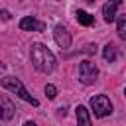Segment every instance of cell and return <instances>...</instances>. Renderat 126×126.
<instances>
[{"label": "cell", "mask_w": 126, "mask_h": 126, "mask_svg": "<svg viewBox=\"0 0 126 126\" xmlns=\"http://www.w3.org/2000/svg\"><path fill=\"white\" fill-rule=\"evenodd\" d=\"M30 57H32V63L37 71L41 73H51L57 65L55 61V55L51 49H47L43 43H33L32 45V51H30Z\"/></svg>", "instance_id": "6da1fadb"}, {"label": "cell", "mask_w": 126, "mask_h": 126, "mask_svg": "<svg viewBox=\"0 0 126 126\" xmlns=\"http://www.w3.org/2000/svg\"><path fill=\"white\" fill-rule=\"evenodd\" d=\"M2 87H4V89H8L10 93H16L22 100L30 102L32 106H37V104H39V102H37V100H35V98L26 91V87L22 85V81H20L18 77H10V75H8V77H4V79H2Z\"/></svg>", "instance_id": "7a4b0ae2"}, {"label": "cell", "mask_w": 126, "mask_h": 126, "mask_svg": "<svg viewBox=\"0 0 126 126\" xmlns=\"http://www.w3.org/2000/svg\"><path fill=\"white\" fill-rule=\"evenodd\" d=\"M89 104H91L94 116H98V118H104V116L112 114V102L106 94H94Z\"/></svg>", "instance_id": "3957f363"}, {"label": "cell", "mask_w": 126, "mask_h": 126, "mask_svg": "<svg viewBox=\"0 0 126 126\" xmlns=\"http://www.w3.org/2000/svg\"><path fill=\"white\" fill-rule=\"evenodd\" d=\"M96 79H98V69H96V65H94L93 61H89V59L81 61V63H79V81L85 83V85H91V83H94Z\"/></svg>", "instance_id": "277c9868"}, {"label": "cell", "mask_w": 126, "mask_h": 126, "mask_svg": "<svg viewBox=\"0 0 126 126\" xmlns=\"http://www.w3.org/2000/svg\"><path fill=\"white\" fill-rule=\"evenodd\" d=\"M53 39H55V43H57L61 49H69V47H71V33H69V30L63 28V26H55V30H53Z\"/></svg>", "instance_id": "5b68a950"}, {"label": "cell", "mask_w": 126, "mask_h": 126, "mask_svg": "<svg viewBox=\"0 0 126 126\" xmlns=\"http://www.w3.org/2000/svg\"><path fill=\"white\" fill-rule=\"evenodd\" d=\"M20 30H24V32H43L45 24L35 20L33 16H26V18L20 20Z\"/></svg>", "instance_id": "8992f818"}, {"label": "cell", "mask_w": 126, "mask_h": 126, "mask_svg": "<svg viewBox=\"0 0 126 126\" xmlns=\"http://www.w3.org/2000/svg\"><path fill=\"white\" fill-rule=\"evenodd\" d=\"M122 4V0H108L104 6H102V16H104V20L106 22H114L116 20V10H118V6Z\"/></svg>", "instance_id": "52a82bcc"}, {"label": "cell", "mask_w": 126, "mask_h": 126, "mask_svg": "<svg viewBox=\"0 0 126 126\" xmlns=\"http://www.w3.org/2000/svg\"><path fill=\"white\" fill-rule=\"evenodd\" d=\"M14 104L8 100V98H2L0 100V118L2 120H10L12 116H14Z\"/></svg>", "instance_id": "ba28073f"}, {"label": "cell", "mask_w": 126, "mask_h": 126, "mask_svg": "<svg viewBox=\"0 0 126 126\" xmlns=\"http://www.w3.org/2000/svg\"><path fill=\"white\" fill-rule=\"evenodd\" d=\"M75 114H77V126H93V124H91L89 110H87L85 106H77V108H75Z\"/></svg>", "instance_id": "9c48e42d"}, {"label": "cell", "mask_w": 126, "mask_h": 126, "mask_svg": "<svg viewBox=\"0 0 126 126\" xmlns=\"http://www.w3.org/2000/svg\"><path fill=\"white\" fill-rule=\"evenodd\" d=\"M75 18H77V22L81 24V26H93V22H94V18L89 14V12H85V10H77L75 12Z\"/></svg>", "instance_id": "30bf717a"}, {"label": "cell", "mask_w": 126, "mask_h": 126, "mask_svg": "<svg viewBox=\"0 0 126 126\" xmlns=\"http://www.w3.org/2000/svg\"><path fill=\"white\" fill-rule=\"evenodd\" d=\"M116 32L120 39H126V14L116 16Z\"/></svg>", "instance_id": "8fae6325"}, {"label": "cell", "mask_w": 126, "mask_h": 126, "mask_svg": "<svg viewBox=\"0 0 126 126\" xmlns=\"http://www.w3.org/2000/svg\"><path fill=\"white\" fill-rule=\"evenodd\" d=\"M102 55H104V59H106V61H110V63H112V61L116 59V47H114V45H110V43H108V45H104Z\"/></svg>", "instance_id": "7c38bea8"}, {"label": "cell", "mask_w": 126, "mask_h": 126, "mask_svg": "<svg viewBox=\"0 0 126 126\" xmlns=\"http://www.w3.org/2000/svg\"><path fill=\"white\" fill-rule=\"evenodd\" d=\"M45 94H47V98H55L57 96V89L53 85H45Z\"/></svg>", "instance_id": "4fadbf2b"}, {"label": "cell", "mask_w": 126, "mask_h": 126, "mask_svg": "<svg viewBox=\"0 0 126 126\" xmlns=\"http://www.w3.org/2000/svg\"><path fill=\"white\" fill-rule=\"evenodd\" d=\"M83 51H85V53H96V45H94V43H87Z\"/></svg>", "instance_id": "5bb4252c"}, {"label": "cell", "mask_w": 126, "mask_h": 126, "mask_svg": "<svg viewBox=\"0 0 126 126\" xmlns=\"http://www.w3.org/2000/svg\"><path fill=\"white\" fill-rule=\"evenodd\" d=\"M0 14H2V18H4V20H10V12H8V10H2Z\"/></svg>", "instance_id": "9a60e30c"}, {"label": "cell", "mask_w": 126, "mask_h": 126, "mask_svg": "<svg viewBox=\"0 0 126 126\" xmlns=\"http://www.w3.org/2000/svg\"><path fill=\"white\" fill-rule=\"evenodd\" d=\"M4 69H6V65H4V63H0V73H4Z\"/></svg>", "instance_id": "2e32d148"}, {"label": "cell", "mask_w": 126, "mask_h": 126, "mask_svg": "<svg viewBox=\"0 0 126 126\" xmlns=\"http://www.w3.org/2000/svg\"><path fill=\"white\" fill-rule=\"evenodd\" d=\"M24 126H35V122H26Z\"/></svg>", "instance_id": "e0dca14e"}, {"label": "cell", "mask_w": 126, "mask_h": 126, "mask_svg": "<svg viewBox=\"0 0 126 126\" xmlns=\"http://www.w3.org/2000/svg\"><path fill=\"white\" fill-rule=\"evenodd\" d=\"M85 2H94V0H85Z\"/></svg>", "instance_id": "ac0fdd59"}]
</instances>
